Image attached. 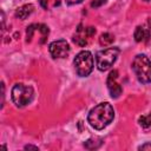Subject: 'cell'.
<instances>
[{"label": "cell", "instance_id": "6da1fadb", "mask_svg": "<svg viewBox=\"0 0 151 151\" xmlns=\"http://www.w3.org/2000/svg\"><path fill=\"white\" fill-rule=\"evenodd\" d=\"M114 118V110L110 103H99L87 114L88 124L96 130L105 129Z\"/></svg>", "mask_w": 151, "mask_h": 151}, {"label": "cell", "instance_id": "7a4b0ae2", "mask_svg": "<svg viewBox=\"0 0 151 151\" xmlns=\"http://www.w3.org/2000/svg\"><path fill=\"white\" fill-rule=\"evenodd\" d=\"M132 70L142 84L151 83V61L145 54H137L134 57Z\"/></svg>", "mask_w": 151, "mask_h": 151}, {"label": "cell", "instance_id": "3957f363", "mask_svg": "<svg viewBox=\"0 0 151 151\" xmlns=\"http://www.w3.org/2000/svg\"><path fill=\"white\" fill-rule=\"evenodd\" d=\"M11 97H12V101L15 104V106L24 107L33 100L34 90L29 85H25L21 83L15 84L11 91Z\"/></svg>", "mask_w": 151, "mask_h": 151}, {"label": "cell", "instance_id": "277c9868", "mask_svg": "<svg viewBox=\"0 0 151 151\" xmlns=\"http://www.w3.org/2000/svg\"><path fill=\"white\" fill-rule=\"evenodd\" d=\"M73 65H74L76 72L79 77H87L92 72L93 66H94L92 53L90 51L79 52L73 60Z\"/></svg>", "mask_w": 151, "mask_h": 151}, {"label": "cell", "instance_id": "5b68a950", "mask_svg": "<svg viewBox=\"0 0 151 151\" xmlns=\"http://www.w3.org/2000/svg\"><path fill=\"white\" fill-rule=\"evenodd\" d=\"M118 54H119L118 47H109V48H105V50L97 52L96 61H97L98 70L99 71H107L116 63Z\"/></svg>", "mask_w": 151, "mask_h": 151}, {"label": "cell", "instance_id": "8992f818", "mask_svg": "<svg viewBox=\"0 0 151 151\" xmlns=\"http://www.w3.org/2000/svg\"><path fill=\"white\" fill-rule=\"evenodd\" d=\"M48 51L54 59L66 58L70 53V45L66 40H55L48 45Z\"/></svg>", "mask_w": 151, "mask_h": 151}, {"label": "cell", "instance_id": "52a82bcc", "mask_svg": "<svg viewBox=\"0 0 151 151\" xmlns=\"http://www.w3.org/2000/svg\"><path fill=\"white\" fill-rule=\"evenodd\" d=\"M117 78H118V71L113 70V71L110 72L109 77H107V80H106L107 88H109V92H110L112 98H118L122 94V91H123L122 86L117 83Z\"/></svg>", "mask_w": 151, "mask_h": 151}, {"label": "cell", "instance_id": "ba28073f", "mask_svg": "<svg viewBox=\"0 0 151 151\" xmlns=\"http://www.w3.org/2000/svg\"><path fill=\"white\" fill-rule=\"evenodd\" d=\"M33 9H34V6H33L32 4L22 5V6H20L19 8H17V11H15V17L19 18V19H21V20H24V19L28 18V17L32 14Z\"/></svg>", "mask_w": 151, "mask_h": 151}, {"label": "cell", "instance_id": "9c48e42d", "mask_svg": "<svg viewBox=\"0 0 151 151\" xmlns=\"http://www.w3.org/2000/svg\"><path fill=\"white\" fill-rule=\"evenodd\" d=\"M134 40L137 42H140V41H144V40H147L150 38V29H145L144 27L142 26H138L134 31Z\"/></svg>", "mask_w": 151, "mask_h": 151}, {"label": "cell", "instance_id": "30bf717a", "mask_svg": "<svg viewBox=\"0 0 151 151\" xmlns=\"http://www.w3.org/2000/svg\"><path fill=\"white\" fill-rule=\"evenodd\" d=\"M100 144H101L100 138H90L84 143V147L87 150H93V149H98Z\"/></svg>", "mask_w": 151, "mask_h": 151}, {"label": "cell", "instance_id": "8fae6325", "mask_svg": "<svg viewBox=\"0 0 151 151\" xmlns=\"http://www.w3.org/2000/svg\"><path fill=\"white\" fill-rule=\"evenodd\" d=\"M114 41V37L111 33H103L99 38V42L101 46H109Z\"/></svg>", "mask_w": 151, "mask_h": 151}, {"label": "cell", "instance_id": "7c38bea8", "mask_svg": "<svg viewBox=\"0 0 151 151\" xmlns=\"http://www.w3.org/2000/svg\"><path fill=\"white\" fill-rule=\"evenodd\" d=\"M138 123H139V125L143 126V127H150V126H151V113H149V114H146V116L139 117Z\"/></svg>", "mask_w": 151, "mask_h": 151}, {"label": "cell", "instance_id": "4fadbf2b", "mask_svg": "<svg viewBox=\"0 0 151 151\" xmlns=\"http://www.w3.org/2000/svg\"><path fill=\"white\" fill-rule=\"evenodd\" d=\"M38 28V25L37 24H32L27 27V31H26V38H27V41H31L32 37H33V33L34 31Z\"/></svg>", "mask_w": 151, "mask_h": 151}, {"label": "cell", "instance_id": "5bb4252c", "mask_svg": "<svg viewBox=\"0 0 151 151\" xmlns=\"http://www.w3.org/2000/svg\"><path fill=\"white\" fill-rule=\"evenodd\" d=\"M38 29L40 31V33H41L44 37H46V35L48 34V32H50L48 27H47L46 25H44V24H39V25H38Z\"/></svg>", "mask_w": 151, "mask_h": 151}, {"label": "cell", "instance_id": "9a60e30c", "mask_svg": "<svg viewBox=\"0 0 151 151\" xmlns=\"http://www.w3.org/2000/svg\"><path fill=\"white\" fill-rule=\"evenodd\" d=\"M105 2H106V0H93V1L91 2V7H92V8H98V7L103 6Z\"/></svg>", "mask_w": 151, "mask_h": 151}, {"label": "cell", "instance_id": "2e32d148", "mask_svg": "<svg viewBox=\"0 0 151 151\" xmlns=\"http://www.w3.org/2000/svg\"><path fill=\"white\" fill-rule=\"evenodd\" d=\"M94 33H96V29H94V27L90 26V27L85 28V35H86V37H92Z\"/></svg>", "mask_w": 151, "mask_h": 151}, {"label": "cell", "instance_id": "e0dca14e", "mask_svg": "<svg viewBox=\"0 0 151 151\" xmlns=\"http://www.w3.org/2000/svg\"><path fill=\"white\" fill-rule=\"evenodd\" d=\"M138 150H151V143H145L138 147Z\"/></svg>", "mask_w": 151, "mask_h": 151}, {"label": "cell", "instance_id": "ac0fdd59", "mask_svg": "<svg viewBox=\"0 0 151 151\" xmlns=\"http://www.w3.org/2000/svg\"><path fill=\"white\" fill-rule=\"evenodd\" d=\"M67 5H77V4H80L83 0H65Z\"/></svg>", "mask_w": 151, "mask_h": 151}, {"label": "cell", "instance_id": "d6986e66", "mask_svg": "<svg viewBox=\"0 0 151 151\" xmlns=\"http://www.w3.org/2000/svg\"><path fill=\"white\" fill-rule=\"evenodd\" d=\"M1 88H2V94H1V98H2V101H1V107L4 106V99H5V84L1 83Z\"/></svg>", "mask_w": 151, "mask_h": 151}, {"label": "cell", "instance_id": "ffe728a7", "mask_svg": "<svg viewBox=\"0 0 151 151\" xmlns=\"http://www.w3.org/2000/svg\"><path fill=\"white\" fill-rule=\"evenodd\" d=\"M25 150H35V151H37V150H39V149H38V146H33V145H26V146H25Z\"/></svg>", "mask_w": 151, "mask_h": 151}]
</instances>
